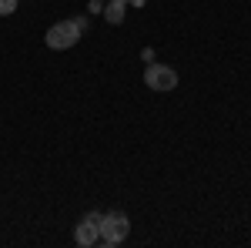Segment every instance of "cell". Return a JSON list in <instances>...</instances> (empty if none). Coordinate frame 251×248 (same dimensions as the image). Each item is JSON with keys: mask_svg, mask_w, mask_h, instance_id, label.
I'll return each instance as SVG.
<instances>
[{"mask_svg": "<svg viewBox=\"0 0 251 248\" xmlns=\"http://www.w3.org/2000/svg\"><path fill=\"white\" fill-rule=\"evenodd\" d=\"M87 30V20L77 17V20H57L47 34H44V44L50 47V51H67V47H74L80 40V34Z\"/></svg>", "mask_w": 251, "mask_h": 248, "instance_id": "cell-1", "label": "cell"}, {"mask_svg": "<svg viewBox=\"0 0 251 248\" xmlns=\"http://www.w3.org/2000/svg\"><path fill=\"white\" fill-rule=\"evenodd\" d=\"M127 231H131V221H127L124 211H107V215H100V245H107V248L121 245V242L127 238Z\"/></svg>", "mask_w": 251, "mask_h": 248, "instance_id": "cell-2", "label": "cell"}, {"mask_svg": "<svg viewBox=\"0 0 251 248\" xmlns=\"http://www.w3.org/2000/svg\"><path fill=\"white\" fill-rule=\"evenodd\" d=\"M144 84L151 87V91H161V94H168L177 87V71L168 67V64H148V71H144Z\"/></svg>", "mask_w": 251, "mask_h": 248, "instance_id": "cell-3", "label": "cell"}, {"mask_svg": "<svg viewBox=\"0 0 251 248\" xmlns=\"http://www.w3.org/2000/svg\"><path fill=\"white\" fill-rule=\"evenodd\" d=\"M74 242H77L80 248L100 245V211H87V215L80 218L77 231H74Z\"/></svg>", "mask_w": 251, "mask_h": 248, "instance_id": "cell-4", "label": "cell"}, {"mask_svg": "<svg viewBox=\"0 0 251 248\" xmlns=\"http://www.w3.org/2000/svg\"><path fill=\"white\" fill-rule=\"evenodd\" d=\"M107 24H124V14H127V0H107Z\"/></svg>", "mask_w": 251, "mask_h": 248, "instance_id": "cell-5", "label": "cell"}, {"mask_svg": "<svg viewBox=\"0 0 251 248\" xmlns=\"http://www.w3.org/2000/svg\"><path fill=\"white\" fill-rule=\"evenodd\" d=\"M17 10V0H0V17H10Z\"/></svg>", "mask_w": 251, "mask_h": 248, "instance_id": "cell-6", "label": "cell"}, {"mask_svg": "<svg viewBox=\"0 0 251 248\" xmlns=\"http://www.w3.org/2000/svg\"><path fill=\"white\" fill-rule=\"evenodd\" d=\"M87 10H91V14H100V10H104V0H91V7H87Z\"/></svg>", "mask_w": 251, "mask_h": 248, "instance_id": "cell-7", "label": "cell"}, {"mask_svg": "<svg viewBox=\"0 0 251 248\" xmlns=\"http://www.w3.org/2000/svg\"><path fill=\"white\" fill-rule=\"evenodd\" d=\"M127 7H144V0H127Z\"/></svg>", "mask_w": 251, "mask_h": 248, "instance_id": "cell-8", "label": "cell"}]
</instances>
